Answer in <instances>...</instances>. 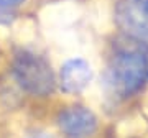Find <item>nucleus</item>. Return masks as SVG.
I'll return each mask as SVG.
<instances>
[{
    "label": "nucleus",
    "instance_id": "1",
    "mask_svg": "<svg viewBox=\"0 0 148 138\" xmlns=\"http://www.w3.org/2000/svg\"><path fill=\"white\" fill-rule=\"evenodd\" d=\"M109 85L119 96L135 94L148 79V46L140 40L120 41L109 64Z\"/></svg>",
    "mask_w": 148,
    "mask_h": 138
},
{
    "label": "nucleus",
    "instance_id": "2",
    "mask_svg": "<svg viewBox=\"0 0 148 138\" xmlns=\"http://www.w3.org/2000/svg\"><path fill=\"white\" fill-rule=\"evenodd\" d=\"M13 74L18 84L33 96H48L54 89L49 64L35 53L18 51L13 59Z\"/></svg>",
    "mask_w": 148,
    "mask_h": 138
},
{
    "label": "nucleus",
    "instance_id": "3",
    "mask_svg": "<svg viewBox=\"0 0 148 138\" xmlns=\"http://www.w3.org/2000/svg\"><path fill=\"white\" fill-rule=\"evenodd\" d=\"M117 20L135 40H148V0H122L117 7Z\"/></svg>",
    "mask_w": 148,
    "mask_h": 138
},
{
    "label": "nucleus",
    "instance_id": "4",
    "mask_svg": "<svg viewBox=\"0 0 148 138\" xmlns=\"http://www.w3.org/2000/svg\"><path fill=\"white\" fill-rule=\"evenodd\" d=\"M94 113L84 107H71L59 115V127L69 138H86L95 130Z\"/></svg>",
    "mask_w": 148,
    "mask_h": 138
},
{
    "label": "nucleus",
    "instance_id": "5",
    "mask_svg": "<svg viewBox=\"0 0 148 138\" xmlns=\"http://www.w3.org/2000/svg\"><path fill=\"white\" fill-rule=\"evenodd\" d=\"M92 77L90 66L82 59H71L61 69V85L66 92H79Z\"/></svg>",
    "mask_w": 148,
    "mask_h": 138
},
{
    "label": "nucleus",
    "instance_id": "6",
    "mask_svg": "<svg viewBox=\"0 0 148 138\" xmlns=\"http://www.w3.org/2000/svg\"><path fill=\"white\" fill-rule=\"evenodd\" d=\"M23 0H0V8H5V7H13L21 3Z\"/></svg>",
    "mask_w": 148,
    "mask_h": 138
},
{
    "label": "nucleus",
    "instance_id": "7",
    "mask_svg": "<svg viewBox=\"0 0 148 138\" xmlns=\"http://www.w3.org/2000/svg\"><path fill=\"white\" fill-rule=\"evenodd\" d=\"M32 138H53V137H49V135H45V133H40V135H33Z\"/></svg>",
    "mask_w": 148,
    "mask_h": 138
}]
</instances>
